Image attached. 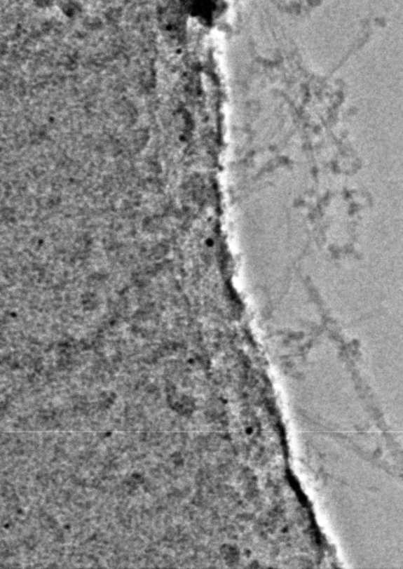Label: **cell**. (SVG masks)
I'll return each instance as SVG.
<instances>
[{"instance_id":"1","label":"cell","mask_w":403,"mask_h":569,"mask_svg":"<svg viewBox=\"0 0 403 569\" xmlns=\"http://www.w3.org/2000/svg\"><path fill=\"white\" fill-rule=\"evenodd\" d=\"M35 1L39 6H43V7H48V6L56 4L58 0H35Z\"/></svg>"}]
</instances>
